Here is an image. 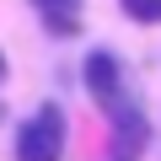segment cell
Segmentation results:
<instances>
[{
  "instance_id": "7a4b0ae2",
  "label": "cell",
  "mask_w": 161,
  "mask_h": 161,
  "mask_svg": "<svg viewBox=\"0 0 161 161\" xmlns=\"http://www.w3.org/2000/svg\"><path fill=\"white\" fill-rule=\"evenodd\" d=\"M80 80H86L92 102H102V108H118V86H124V70H118V59H113L108 48H92V54H86V64H80Z\"/></svg>"
},
{
  "instance_id": "8992f818",
  "label": "cell",
  "mask_w": 161,
  "mask_h": 161,
  "mask_svg": "<svg viewBox=\"0 0 161 161\" xmlns=\"http://www.w3.org/2000/svg\"><path fill=\"white\" fill-rule=\"evenodd\" d=\"M0 80H6V54H0Z\"/></svg>"
},
{
  "instance_id": "6da1fadb",
  "label": "cell",
  "mask_w": 161,
  "mask_h": 161,
  "mask_svg": "<svg viewBox=\"0 0 161 161\" xmlns=\"http://www.w3.org/2000/svg\"><path fill=\"white\" fill-rule=\"evenodd\" d=\"M59 156H64V108L43 102L16 129V161H59Z\"/></svg>"
},
{
  "instance_id": "3957f363",
  "label": "cell",
  "mask_w": 161,
  "mask_h": 161,
  "mask_svg": "<svg viewBox=\"0 0 161 161\" xmlns=\"http://www.w3.org/2000/svg\"><path fill=\"white\" fill-rule=\"evenodd\" d=\"M118 6H124V16H134V22H145V27L161 22V0H118Z\"/></svg>"
},
{
  "instance_id": "277c9868",
  "label": "cell",
  "mask_w": 161,
  "mask_h": 161,
  "mask_svg": "<svg viewBox=\"0 0 161 161\" xmlns=\"http://www.w3.org/2000/svg\"><path fill=\"white\" fill-rule=\"evenodd\" d=\"M43 27H48L54 38H75V27H80V22H75V11H48V16H43Z\"/></svg>"
},
{
  "instance_id": "5b68a950",
  "label": "cell",
  "mask_w": 161,
  "mask_h": 161,
  "mask_svg": "<svg viewBox=\"0 0 161 161\" xmlns=\"http://www.w3.org/2000/svg\"><path fill=\"white\" fill-rule=\"evenodd\" d=\"M32 6H38V11L48 16V11H75V6H80V0H32Z\"/></svg>"
}]
</instances>
